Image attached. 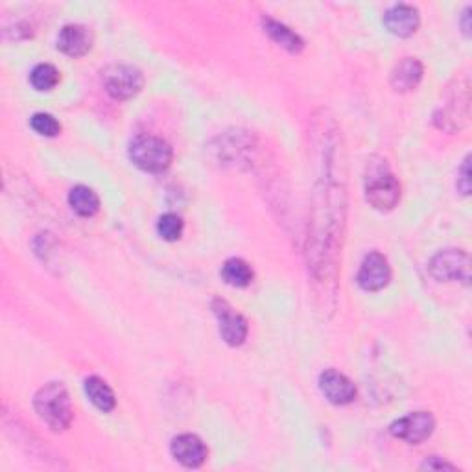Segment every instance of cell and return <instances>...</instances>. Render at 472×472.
I'll return each instance as SVG.
<instances>
[{
  "instance_id": "1",
  "label": "cell",
  "mask_w": 472,
  "mask_h": 472,
  "mask_svg": "<svg viewBox=\"0 0 472 472\" xmlns=\"http://www.w3.org/2000/svg\"><path fill=\"white\" fill-rule=\"evenodd\" d=\"M314 145L319 177L312 196V215L306 236V263L321 312L336 306L342 249L347 220L345 152L333 116H316Z\"/></svg>"
},
{
  "instance_id": "2",
  "label": "cell",
  "mask_w": 472,
  "mask_h": 472,
  "mask_svg": "<svg viewBox=\"0 0 472 472\" xmlns=\"http://www.w3.org/2000/svg\"><path fill=\"white\" fill-rule=\"evenodd\" d=\"M34 408L39 419L54 432H63L73 424V400L61 382L44 384L34 397Z\"/></svg>"
},
{
  "instance_id": "3",
  "label": "cell",
  "mask_w": 472,
  "mask_h": 472,
  "mask_svg": "<svg viewBox=\"0 0 472 472\" xmlns=\"http://www.w3.org/2000/svg\"><path fill=\"white\" fill-rule=\"evenodd\" d=\"M366 200L376 210H393L400 200V183L389 170L388 162L379 159V162L367 161L366 170Z\"/></svg>"
},
{
  "instance_id": "4",
  "label": "cell",
  "mask_w": 472,
  "mask_h": 472,
  "mask_svg": "<svg viewBox=\"0 0 472 472\" xmlns=\"http://www.w3.org/2000/svg\"><path fill=\"white\" fill-rule=\"evenodd\" d=\"M130 159L140 170L150 174H161L170 169V164L174 161V150L167 140L153 135H140L131 140Z\"/></svg>"
},
{
  "instance_id": "5",
  "label": "cell",
  "mask_w": 472,
  "mask_h": 472,
  "mask_svg": "<svg viewBox=\"0 0 472 472\" xmlns=\"http://www.w3.org/2000/svg\"><path fill=\"white\" fill-rule=\"evenodd\" d=\"M468 118V80L456 82L454 87L446 92L444 104L436 111L434 121L439 130L454 133L460 131Z\"/></svg>"
},
{
  "instance_id": "6",
  "label": "cell",
  "mask_w": 472,
  "mask_h": 472,
  "mask_svg": "<svg viewBox=\"0 0 472 472\" xmlns=\"http://www.w3.org/2000/svg\"><path fill=\"white\" fill-rule=\"evenodd\" d=\"M102 83L111 98L124 102L143 90L145 76L133 65H111L102 73Z\"/></svg>"
},
{
  "instance_id": "7",
  "label": "cell",
  "mask_w": 472,
  "mask_h": 472,
  "mask_svg": "<svg viewBox=\"0 0 472 472\" xmlns=\"http://www.w3.org/2000/svg\"><path fill=\"white\" fill-rule=\"evenodd\" d=\"M430 273L441 282H463L468 285L470 280V258L461 249H444L439 251L430 261Z\"/></svg>"
},
{
  "instance_id": "8",
  "label": "cell",
  "mask_w": 472,
  "mask_h": 472,
  "mask_svg": "<svg viewBox=\"0 0 472 472\" xmlns=\"http://www.w3.org/2000/svg\"><path fill=\"white\" fill-rule=\"evenodd\" d=\"M434 429H436V421L432 413L413 412L397 419L389 427V432L397 439H403L410 444H421L434 434Z\"/></svg>"
},
{
  "instance_id": "9",
  "label": "cell",
  "mask_w": 472,
  "mask_h": 472,
  "mask_svg": "<svg viewBox=\"0 0 472 472\" xmlns=\"http://www.w3.org/2000/svg\"><path fill=\"white\" fill-rule=\"evenodd\" d=\"M212 312H215L220 323V334L224 342L231 347H239L248 338V321L242 314L236 312L232 306L224 299L212 301Z\"/></svg>"
},
{
  "instance_id": "10",
  "label": "cell",
  "mask_w": 472,
  "mask_h": 472,
  "mask_svg": "<svg viewBox=\"0 0 472 472\" xmlns=\"http://www.w3.org/2000/svg\"><path fill=\"white\" fill-rule=\"evenodd\" d=\"M358 287L366 292H379L391 280V266L382 253H369L358 270Z\"/></svg>"
},
{
  "instance_id": "11",
  "label": "cell",
  "mask_w": 472,
  "mask_h": 472,
  "mask_svg": "<svg viewBox=\"0 0 472 472\" xmlns=\"http://www.w3.org/2000/svg\"><path fill=\"white\" fill-rule=\"evenodd\" d=\"M319 389L328 403L336 406L350 405L358 393L357 386H354L349 376L336 369H326L319 374Z\"/></svg>"
},
{
  "instance_id": "12",
  "label": "cell",
  "mask_w": 472,
  "mask_h": 472,
  "mask_svg": "<svg viewBox=\"0 0 472 472\" xmlns=\"http://www.w3.org/2000/svg\"><path fill=\"white\" fill-rule=\"evenodd\" d=\"M170 452L176 461H179L183 467L198 468L207 461L208 451L205 443L194 436V434H181L172 439Z\"/></svg>"
},
{
  "instance_id": "13",
  "label": "cell",
  "mask_w": 472,
  "mask_h": 472,
  "mask_svg": "<svg viewBox=\"0 0 472 472\" xmlns=\"http://www.w3.org/2000/svg\"><path fill=\"white\" fill-rule=\"evenodd\" d=\"M421 15L410 4H395L384 13V27L397 37H410L419 30Z\"/></svg>"
},
{
  "instance_id": "14",
  "label": "cell",
  "mask_w": 472,
  "mask_h": 472,
  "mask_svg": "<svg viewBox=\"0 0 472 472\" xmlns=\"http://www.w3.org/2000/svg\"><path fill=\"white\" fill-rule=\"evenodd\" d=\"M58 49L68 58H82L92 49V34L83 25H67L58 35Z\"/></svg>"
},
{
  "instance_id": "15",
  "label": "cell",
  "mask_w": 472,
  "mask_h": 472,
  "mask_svg": "<svg viewBox=\"0 0 472 472\" xmlns=\"http://www.w3.org/2000/svg\"><path fill=\"white\" fill-rule=\"evenodd\" d=\"M424 75V67L417 58H405L395 65L391 73V87L397 92H410L417 89Z\"/></svg>"
},
{
  "instance_id": "16",
  "label": "cell",
  "mask_w": 472,
  "mask_h": 472,
  "mask_svg": "<svg viewBox=\"0 0 472 472\" xmlns=\"http://www.w3.org/2000/svg\"><path fill=\"white\" fill-rule=\"evenodd\" d=\"M263 28L270 35L273 43H277L282 49L288 51L290 54H301L304 49V41L287 25L271 19V17H263Z\"/></svg>"
},
{
  "instance_id": "17",
  "label": "cell",
  "mask_w": 472,
  "mask_h": 472,
  "mask_svg": "<svg viewBox=\"0 0 472 472\" xmlns=\"http://www.w3.org/2000/svg\"><path fill=\"white\" fill-rule=\"evenodd\" d=\"M68 205L78 216L90 218L100 210V198L97 193L92 191V188L78 185L68 193Z\"/></svg>"
},
{
  "instance_id": "18",
  "label": "cell",
  "mask_w": 472,
  "mask_h": 472,
  "mask_svg": "<svg viewBox=\"0 0 472 472\" xmlns=\"http://www.w3.org/2000/svg\"><path fill=\"white\" fill-rule=\"evenodd\" d=\"M85 393L89 397L90 403L97 406L100 412H113L116 406V397L113 389L107 386L106 381H102L100 376H89L85 381Z\"/></svg>"
},
{
  "instance_id": "19",
  "label": "cell",
  "mask_w": 472,
  "mask_h": 472,
  "mask_svg": "<svg viewBox=\"0 0 472 472\" xmlns=\"http://www.w3.org/2000/svg\"><path fill=\"white\" fill-rule=\"evenodd\" d=\"M253 268L246 261H242V258H229L222 266V279L229 287L246 288L253 282Z\"/></svg>"
},
{
  "instance_id": "20",
  "label": "cell",
  "mask_w": 472,
  "mask_h": 472,
  "mask_svg": "<svg viewBox=\"0 0 472 472\" xmlns=\"http://www.w3.org/2000/svg\"><path fill=\"white\" fill-rule=\"evenodd\" d=\"M61 76H59V70L51 65V63H41L37 65L32 75H30V83L35 90H41V92H46V90H52L58 83H59Z\"/></svg>"
},
{
  "instance_id": "21",
  "label": "cell",
  "mask_w": 472,
  "mask_h": 472,
  "mask_svg": "<svg viewBox=\"0 0 472 472\" xmlns=\"http://www.w3.org/2000/svg\"><path fill=\"white\" fill-rule=\"evenodd\" d=\"M185 229V224L181 220V216L174 215V212H169V215H162L157 222V232L162 240L167 242H176L181 239Z\"/></svg>"
},
{
  "instance_id": "22",
  "label": "cell",
  "mask_w": 472,
  "mask_h": 472,
  "mask_svg": "<svg viewBox=\"0 0 472 472\" xmlns=\"http://www.w3.org/2000/svg\"><path fill=\"white\" fill-rule=\"evenodd\" d=\"M30 126L41 137H58L61 131V124L58 122V118L49 113H35L30 118Z\"/></svg>"
},
{
  "instance_id": "23",
  "label": "cell",
  "mask_w": 472,
  "mask_h": 472,
  "mask_svg": "<svg viewBox=\"0 0 472 472\" xmlns=\"http://www.w3.org/2000/svg\"><path fill=\"white\" fill-rule=\"evenodd\" d=\"M460 179H458V191L463 194V196H468L470 193V179H468V157L463 161L461 164V170H460Z\"/></svg>"
},
{
  "instance_id": "24",
  "label": "cell",
  "mask_w": 472,
  "mask_h": 472,
  "mask_svg": "<svg viewBox=\"0 0 472 472\" xmlns=\"http://www.w3.org/2000/svg\"><path fill=\"white\" fill-rule=\"evenodd\" d=\"M421 467H422V468H429V470H443V468H446V470H456V465L448 463V461H444V460L441 461V458H436V456L429 458V460L424 461Z\"/></svg>"
},
{
  "instance_id": "25",
  "label": "cell",
  "mask_w": 472,
  "mask_h": 472,
  "mask_svg": "<svg viewBox=\"0 0 472 472\" xmlns=\"http://www.w3.org/2000/svg\"><path fill=\"white\" fill-rule=\"evenodd\" d=\"M468 17H470V8H467V10H465V13H463V32H465V35H470V25H468Z\"/></svg>"
}]
</instances>
